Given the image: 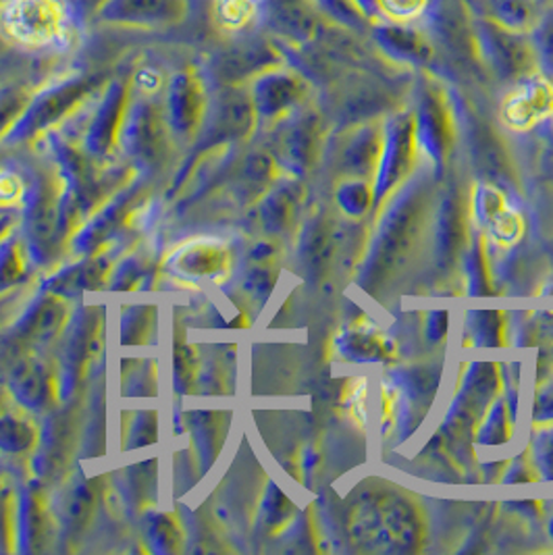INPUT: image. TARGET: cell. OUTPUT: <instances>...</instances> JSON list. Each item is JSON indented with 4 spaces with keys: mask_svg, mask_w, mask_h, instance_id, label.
Returning <instances> with one entry per match:
<instances>
[{
    "mask_svg": "<svg viewBox=\"0 0 553 555\" xmlns=\"http://www.w3.org/2000/svg\"><path fill=\"white\" fill-rule=\"evenodd\" d=\"M483 4L489 20L514 31L530 34L541 20L537 0H483Z\"/></svg>",
    "mask_w": 553,
    "mask_h": 555,
    "instance_id": "cell-8",
    "label": "cell"
},
{
    "mask_svg": "<svg viewBox=\"0 0 553 555\" xmlns=\"http://www.w3.org/2000/svg\"><path fill=\"white\" fill-rule=\"evenodd\" d=\"M430 34L443 49L458 59H478L477 27L464 0H433Z\"/></svg>",
    "mask_w": 553,
    "mask_h": 555,
    "instance_id": "cell-2",
    "label": "cell"
},
{
    "mask_svg": "<svg viewBox=\"0 0 553 555\" xmlns=\"http://www.w3.org/2000/svg\"><path fill=\"white\" fill-rule=\"evenodd\" d=\"M477 212L483 228L502 246L514 244L523 233L520 215L507 204L500 190L485 185L477 194Z\"/></svg>",
    "mask_w": 553,
    "mask_h": 555,
    "instance_id": "cell-6",
    "label": "cell"
},
{
    "mask_svg": "<svg viewBox=\"0 0 553 555\" xmlns=\"http://www.w3.org/2000/svg\"><path fill=\"white\" fill-rule=\"evenodd\" d=\"M275 52L265 38H246L244 42L235 44L223 56L226 69H254L256 65H265L273 61Z\"/></svg>",
    "mask_w": 553,
    "mask_h": 555,
    "instance_id": "cell-9",
    "label": "cell"
},
{
    "mask_svg": "<svg viewBox=\"0 0 553 555\" xmlns=\"http://www.w3.org/2000/svg\"><path fill=\"white\" fill-rule=\"evenodd\" d=\"M358 4V9L364 13V17L369 22L383 20V11H381V2L378 0H353Z\"/></svg>",
    "mask_w": 553,
    "mask_h": 555,
    "instance_id": "cell-13",
    "label": "cell"
},
{
    "mask_svg": "<svg viewBox=\"0 0 553 555\" xmlns=\"http://www.w3.org/2000/svg\"><path fill=\"white\" fill-rule=\"evenodd\" d=\"M383 17L406 22L421 15L427 9L428 0H378Z\"/></svg>",
    "mask_w": 553,
    "mask_h": 555,
    "instance_id": "cell-10",
    "label": "cell"
},
{
    "mask_svg": "<svg viewBox=\"0 0 553 555\" xmlns=\"http://www.w3.org/2000/svg\"><path fill=\"white\" fill-rule=\"evenodd\" d=\"M478 56L489 61L493 69L507 76H525L532 63L535 47L527 34L496 24L493 20L475 17Z\"/></svg>",
    "mask_w": 553,
    "mask_h": 555,
    "instance_id": "cell-1",
    "label": "cell"
},
{
    "mask_svg": "<svg viewBox=\"0 0 553 555\" xmlns=\"http://www.w3.org/2000/svg\"><path fill=\"white\" fill-rule=\"evenodd\" d=\"M535 31V49L553 63V7L539 20Z\"/></svg>",
    "mask_w": 553,
    "mask_h": 555,
    "instance_id": "cell-11",
    "label": "cell"
},
{
    "mask_svg": "<svg viewBox=\"0 0 553 555\" xmlns=\"http://www.w3.org/2000/svg\"><path fill=\"white\" fill-rule=\"evenodd\" d=\"M371 40L389 56L408 63H427L433 56V44L425 31L396 20H375L369 26Z\"/></svg>",
    "mask_w": 553,
    "mask_h": 555,
    "instance_id": "cell-5",
    "label": "cell"
},
{
    "mask_svg": "<svg viewBox=\"0 0 553 555\" xmlns=\"http://www.w3.org/2000/svg\"><path fill=\"white\" fill-rule=\"evenodd\" d=\"M269 24L285 40L308 44L325 27L323 15L312 0H265Z\"/></svg>",
    "mask_w": 553,
    "mask_h": 555,
    "instance_id": "cell-4",
    "label": "cell"
},
{
    "mask_svg": "<svg viewBox=\"0 0 553 555\" xmlns=\"http://www.w3.org/2000/svg\"><path fill=\"white\" fill-rule=\"evenodd\" d=\"M188 0H106L102 20L124 26H169L183 20Z\"/></svg>",
    "mask_w": 553,
    "mask_h": 555,
    "instance_id": "cell-3",
    "label": "cell"
},
{
    "mask_svg": "<svg viewBox=\"0 0 553 555\" xmlns=\"http://www.w3.org/2000/svg\"><path fill=\"white\" fill-rule=\"evenodd\" d=\"M364 398H366V391H364V379L358 380L356 389H353V402L352 412L353 418L358 421V425H362L364 421Z\"/></svg>",
    "mask_w": 553,
    "mask_h": 555,
    "instance_id": "cell-12",
    "label": "cell"
},
{
    "mask_svg": "<svg viewBox=\"0 0 553 555\" xmlns=\"http://www.w3.org/2000/svg\"><path fill=\"white\" fill-rule=\"evenodd\" d=\"M553 111V90L545 81H530L503 106V119L514 129H528Z\"/></svg>",
    "mask_w": 553,
    "mask_h": 555,
    "instance_id": "cell-7",
    "label": "cell"
}]
</instances>
